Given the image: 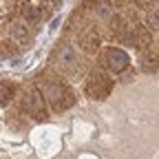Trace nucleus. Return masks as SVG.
Masks as SVG:
<instances>
[{"instance_id": "nucleus-1", "label": "nucleus", "mask_w": 159, "mask_h": 159, "mask_svg": "<svg viewBox=\"0 0 159 159\" xmlns=\"http://www.w3.org/2000/svg\"><path fill=\"white\" fill-rule=\"evenodd\" d=\"M38 89L42 91V95L47 97V102H51L53 111L57 108V104L62 102V97H64V86H62V80L51 75V73H42L38 77Z\"/></svg>"}, {"instance_id": "nucleus-2", "label": "nucleus", "mask_w": 159, "mask_h": 159, "mask_svg": "<svg viewBox=\"0 0 159 159\" xmlns=\"http://www.w3.org/2000/svg\"><path fill=\"white\" fill-rule=\"evenodd\" d=\"M113 89V80L104 73V71H91L89 80H86V93L93 99H106L108 93Z\"/></svg>"}, {"instance_id": "nucleus-3", "label": "nucleus", "mask_w": 159, "mask_h": 159, "mask_svg": "<svg viewBox=\"0 0 159 159\" xmlns=\"http://www.w3.org/2000/svg\"><path fill=\"white\" fill-rule=\"evenodd\" d=\"M44 99L47 97L42 95V91H40L38 84H35V86L25 89V93H22V106H25V111L29 115L42 119V117H47V104H44Z\"/></svg>"}, {"instance_id": "nucleus-4", "label": "nucleus", "mask_w": 159, "mask_h": 159, "mask_svg": "<svg viewBox=\"0 0 159 159\" xmlns=\"http://www.w3.org/2000/svg\"><path fill=\"white\" fill-rule=\"evenodd\" d=\"M99 64L108 71H113V73H122V71L128 69V55L122 49L106 47V49L99 51Z\"/></svg>"}, {"instance_id": "nucleus-5", "label": "nucleus", "mask_w": 159, "mask_h": 159, "mask_svg": "<svg viewBox=\"0 0 159 159\" xmlns=\"http://www.w3.org/2000/svg\"><path fill=\"white\" fill-rule=\"evenodd\" d=\"M53 64L62 66V71H71L73 73L75 66H77V55H75V51L69 44H62V47H57L55 53H53Z\"/></svg>"}, {"instance_id": "nucleus-6", "label": "nucleus", "mask_w": 159, "mask_h": 159, "mask_svg": "<svg viewBox=\"0 0 159 159\" xmlns=\"http://www.w3.org/2000/svg\"><path fill=\"white\" fill-rule=\"evenodd\" d=\"M139 66H142L144 73H155L159 69V51L157 49H144L142 55H139Z\"/></svg>"}, {"instance_id": "nucleus-7", "label": "nucleus", "mask_w": 159, "mask_h": 159, "mask_svg": "<svg viewBox=\"0 0 159 159\" xmlns=\"http://www.w3.org/2000/svg\"><path fill=\"white\" fill-rule=\"evenodd\" d=\"M133 33H135V47H139V49H148V47L152 44V38H150L148 25H135V27H133Z\"/></svg>"}, {"instance_id": "nucleus-8", "label": "nucleus", "mask_w": 159, "mask_h": 159, "mask_svg": "<svg viewBox=\"0 0 159 159\" xmlns=\"http://www.w3.org/2000/svg\"><path fill=\"white\" fill-rule=\"evenodd\" d=\"M80 44H82V49H84L86 53H97V49H99V35H97L93 29H89V31L82 35Z\"/></svg>"}, {"instance_id": "nucleus-9", "label": "nucleus", "mask_w": 159, "mask_h": 159, "mask_svg": "<svg viewBox=\"0 0 159 159\" xmlns=\"http://www.w3.org/2000/svg\"><path fill=\"white\" fill-rule=\"evenodd\" d=\"M9 33H11V38L16 40V42H20V44H25L27 40H29V29H27V25H22V22H11Z\"/></svg>"}, {"instance_id": "nucleus-10", "label": "nucleus", "mask_w": 159, "mask_h": 159, "mask_svg": "<svg viewBox=\"0 0 159 159\" xmlns=\"http://www.w3.org/2000/svg\"><path fill=\"white\" fill-rule=\"evenodd\" d=\"M22 18L27 20V22H35V20L40 18V11L38 9H33V7H29V5H22Z\"/></svg>"}, {"instance_id": "nucleus-11", "label": "nucleus", "mask_w": 159, "mask_h": 159, "mask_svg": "<svg viewBox=\"0 0 159 159\" xmlns=\"http://www.w3.org/2000/svg\"><path fill=\"white\" fill-rule=\"evenodd\" d=\"M146 25L150 29H159V9H150L146 16Z\"/></svg>"}, {"instance_id": "nucleus-12", "label": "nucleus", "mask_w": 159, "mask_h": 159, "mask_svg": "<svg viewBox=\"0 0 159 159\" xmlns=\"http://www.w3.org/2000/svg\"><path fill=\"white\" fill-rule=\"evenodd\" d=\"M7 99H11V91H9V93H7V84H5V82H2V106H5V104H7Z\"/></svg>"}, {"instance_id": "nucleus-13", "label": "nucleus", "mask_w": 159, "mask_h": 159, "mask_svg": "<svg viewBox=\"0 0 159 159\" xmlns=\"http://www.w3.org/2000/svg\"><path fill=\"white\" fill-rule=\"evenodd\" d=\"M137 2H139V5H144V2H148V0H137Z\"/></svg>"}]
</instances>
